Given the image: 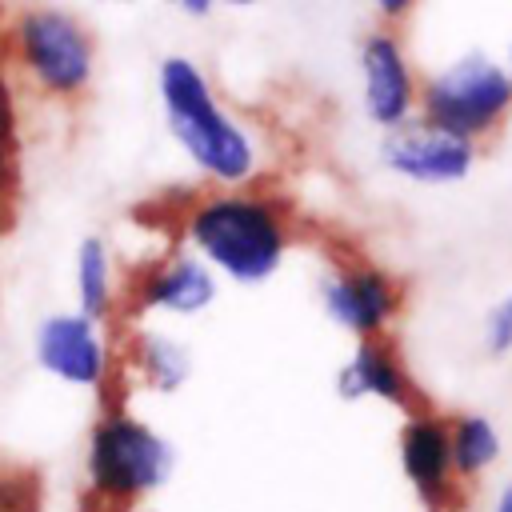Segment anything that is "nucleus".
I'll list each match as a JSON object with an SVG mask.
<instances>
[{"label": "nucleus", "instance_id": "nucleus-1", "mask_svg": "<svg viewBox=\"0 0 512 512\" xmlns=\"http://www.w3.org/2000/svg\"><path fill=\"white\" fill-rule=\"evenodd\" d=\"M176 244L192 248L216 276L240 288H260L300 244V220L292 204L268 188L212 184L180 208Z\"/></svg>", "mask_w": 512, "mask_h": 512}, {"label": "nucleus", "instance_id": "nucleus-2", "mask_svg": "<svg viewBox=\"0 0 512 512\" xmlns=\"http://www.w3.org/2000/svg\"><path fill=\"white\" fill-rule=\"evenodd\" d=\"M156 100L172 144L208 184L232 188L260 176L256 132L220 100L216 84L192 56H164L156 64Z\"/></svg>", "mask_w": 512, "mask_h": 512}, {"label": "nucleus", "instance_id": "nucleus-3", "mask_svg": "<svg viewBox=\"0 0 512 512\" xmlns=\"http://www.w3.org/2000/svg\"><path fill=\"white\" fill-rule=\"evenodd\" d=\"M0 64L32 96L80 108L96 84V36L68 8L24 0L0 16Z\"/></svg>", "mask_w": 512, "mask_h": 512}, {"label": "nucleus", "instance_id": "nucleus-4", "mask_svg": "<svg viewBox=\"0 0 512 512\" xmlns=\"http://www.w3.org/2000/svg\"><path fill=\"white\" fill-rule=\"evenodd\" d=\"M176 472V444L124 392H104L84 436V488L100 512H132Z\"/></svg>", "mask_w": 512, "mask_h": 512}, {"label": "nucleus", "instance_id": "nucleus-5", "mask_svg": "<svg viewBox=\"0 0 512 512\" xmlns=\"http://www.w3.org/2000/svg\"><path fill=\"white\" fill-rule=\"evenodd\" d=\"M512 112V80L488 52H464L420 76V120L472 144L500 132Z\"/></svg>", "mask_w": 512, "mask_h": 512}, {"label": "nucleus", "instance_id": "nucleus-6", "mask_svg": "<svg viewBox=\"0 0 512 512\" xmlns=\"http://www.w3.org/2000/svg\"><path fill=\"white\" fill-rule=\"evenodd\" d=\"M316 300L332 328L348 332L352 340L388 336L404 312V284L392 268L372 256L336 252L324 260L316 276Z\"/></svg>", "mask_w": 512, "mask_h": 512}, {"label": "nucleus", "instance_id": "nucleus-7", "mask_svg": "<svg viewBox=\"0 0 512 512\" xmlns=\"http://www.w3.org/2000/svg\"><path fill=\"white\" fill-rule=\"evenodd\" d=\"M32 360L64 388L96 396L116 388V348L108 340V328L80 308H56L40 316V324L32 328Z\"/></svg>", "mask_w": 512, "mask_h": 512}, {"label": "nucleus", "instance_id": "nucleus-8", "mask_svg": "<svg viewBox=\"0 0 512 512\" xmlns=\"http://www.w3.org/2000/svg\"><path fill=\"white\" fill-rule=\"evenodd\" d=\"M216 296H220V276L184 244L164 248L160 256L136 264L124 276V308L132 320L144 316L192 320L208 312Z\"/></svg>", "mask_w": 512, "mask_h": 512}, {"label": "nucleus", "instance_id": "nucleus-9", "mask_svg": "<svg viewBox=\"0 0 512 512\" xmlns=\"http://www.w3.org/2000/svg\"><path fill=\"white\" fill-rule=\"evenodd\" d=\"M360 108L372 128L392 132L420 112V76L396 28L376 24L360 36Z\"/></svg>", "mask_w": 512, "mask_h": 512}, {"label": "nucleus", "instance_id": "nucleus-10", "mask_svg": "<svg viewBox=\"0 0 512 512\" xmlns=\"http://www.w3.org/2000/svg\"><path fill=\"white\" fill-rule=\"evenodd\" d=\"M476 148L480 144L452 136V132L416 116V120L384 132L376 156L396 180H408L416 188H452V184H464L472 176Z\"/></svg>", "mask_w": 512, "mask_h": 512}, {"label": "nucleus", "instance_id": "nucleus-11", "mask_svg": "<svg viewBox=\"0 0 512 512\" xmlns=\"http://www.w3.org/2000/svg\"><path fill=\"white\" fill-rule=\"evenodd\" d=\"M396 464L412 496L424 504V512H448L456 504L460 476L452 464V436H448L444 412L428 404H416L404 412L396 432Z\"/></svg>", "mask_w": 512, "mask_h": 512}, {"label": "nucleus", "instance_id": "nucleus-12", "mask_svg": "<svg viewBox=\"0 0 512 512\" xmlns=\"http://www.w3.org/2000/svg\"><path fill=\"white\" fill-rule=\"evenodd\" d=\"M332 384H336V396L348 404L376 400V404H388L396 412H408L420 404V388H416V380L404 364V352L396 348L392 336L356 340L352 352L340 360Z\"/></svg>", "mask_w": 512, "mask_h": 512}, {"label": "nucleus", "instance_id": "nucleus-13", "mask_svg": "<svg viewBox=\"0 0 512 512\" xmlns=\"http://www.w3.org/2000/svg\"><path fill=\"white\" fill-rule=\"evenodd\" d=\"M116 368H120L124 384H136L152 396H176L192 380L196 360H192V348L180 336L136 320L124 332L120 348H116Z\"/></svg>", "mask_w": 512, "mask_h": 512}, {"label": "nucleus", "instance_id": "nucleus-14", "mask_svg": "<svg viewBox=\"0 0 512 512\" xmlns=\"http://www.w3.org/2000/svg\"><path fill=\"white\" fill-rule=\"evenodd\" d=\"M72 292H76V308L104 328L124 308V280H120L116 256H112L108 240L96 232L84 236L72 252Z\"/></svg>", "mask_w": 512, "mask_h": 512}, {"label": "nucleus", "instance_id": "nucleus-15", "mask_svg": "<svg viewBox=\"0 0 512 512\" xmlns=\"http://www.w3.org/2000/svg\"><path fill=\"white\" fill-rule=\"evenodd\" d=\"M448 436H452V464H456L460 484L480 480L500 460V452H504L500 428L484 412H456V416H448Z\"/></svg>", "mask_w": 512, "mask_h": 512}, {"label": "nucleus", "instance_id": "nucleus-16", "mask_svg": "<svg viewBox=\"0 0 512 512\" xmlns=\"http://www.w3.org/2000/svg\"><path fill=\"white\" fill-rule=\"evenodd\" d=\"M20 176V128H16V104H12V80L0 64V204H12Z\"/></svg>", "mask_w": 512, "mask_h": 512}, {"label": "nucleus", "instance_id": "nucleus-17", "mask_svg": "<svg viewBox=\"0 0 512 512\" xmlns=\"http://www.w3.org/2000/svg\"><path fill=\"white\" fill-rule=\"evenodd\" d=\"M480 344H484V352L496 356V360L512 352V292L488 304V312H484V320H480Z\"/></svg>", "mask_w": 512, "mask_h": 512}, {"label": "nucleus", "instance_id": "nucleus-18", "mask_svg": "<svg viewBox=\"0 0 512 512\" xmlns=\"http://www.w3.org/2000/svg\"><path fill=\"white\" fill-rule=\"evenodd\" d=\"M416 4H420V0H372V12L380 16V24L396 28V24H404V20L412 16Z\"/></svg>", "mask_w": 512, "mask_h": 512}, {"label": "nucleus", "instance_id": "nucleus-19", "mask_svg": "<svg viewBox=\"0 0 512 512\" xmlns=\"http://www.w3.org/2000/svg\"><path fill=\"white\" fill-rule=\"evenodd\" d=\"M168 4H176V8L188 12V16H208V12H212V0H168Z\"/></svg>", "mask_w": 512, "mask_h": 512}, {"label": "nucleus", "instance_id": "nucleus-20", "mask_svg": "<svg viewBox=\"0 0 512 512\" xmlns=\"http://www.w3.org/2000/svg\"><path fill=\"white\" fill-rule=\"evenodd\" d=\"M492 512H512V480L496 492V500H492Z\"/></svg>", "mask_w": 512, "mask_h": 512}, {"label": "nucleus", "instance_id": "nucleus-21", "mask_svg": "<svg viewBox=\"0 0 512 512\" xmlns=\"http://www.w3.org/2000/svg\"><path fill=\"white\" fill-rule=\"evenodd\" d=\"M212 4H228V8H252V4H260V0H212Z\"/></svg>", "mask_w": 512, "mask_h": 512}, {"label": "nucleus", "instance_id": "nucleus-22", "mask_svg": "<svg viewBox=\"0 0 512 512\" xmlns=\"http://www.w3.org/2000/svg\"><path fill=\"white\" fill-rule=\"evenodd\" d=\"M504 68H508V80H512V44H508V60H504Z\"/></svg>", "mask_w": 512, "mask_h": 512}]
</instances>
